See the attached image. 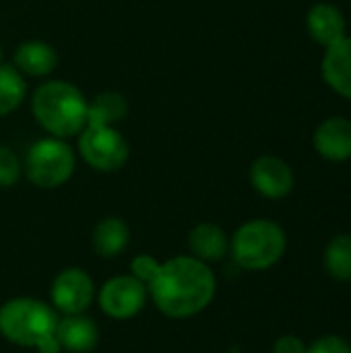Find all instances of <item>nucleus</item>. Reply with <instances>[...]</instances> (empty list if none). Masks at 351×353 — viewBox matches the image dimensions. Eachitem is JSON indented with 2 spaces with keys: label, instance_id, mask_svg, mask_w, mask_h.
I'll list each match as a JSON object with an SVG mask.
<instances>
[{
  "label": "nucleus",
  "instance_id": "obj_3",
  "mask_svg": "<svg viewBox=\"0 0 351 353\" xmlns=\"http://www.w3.org/2000/svg\"><path fill=\"white\" fill-rule=\"evenodd\" d=\"M58 321L56 310L35 298H12L0 306V335L37 353H62L56 339Z\"/></svg>",
  "mask_w": 351,
  "mask_h": 353
},
{
  "label": "nucleus",
  "instance_id": "obj_6",
  "mask_svg": "<svg viewBox=\"0 0 351 353\" xmlns=\"http://www.w3.org/2000/svg\"><path fill=\"white\" fill-rule=\"evenodd\" d=\"M77 151L81 159L95 172L112 174L126 165L130 145L116 126L87 124L77 137Z\"/></svg>",
  "mask_w": 351,
  "mask_h": 353
},
{
  "label": "nucleus",
  "instance_id": "obj_19",
  "mask_svg": "<svg viewBox=\"0 0 351 353\" xmlns=\"http://www.w3.org/2000/svg\"><path fill=\"white\" fill-rule=\"evenodd\" d=\"M25 99H27L25 77L12 64L2 62L0 64V118H6L12 112H17Z\"/></svg>",
  "mask_w": 351,
  "mask_h": 353
},
{
  "label": "nucleus",
  "instance_id": "obj_9",
  "mask_svg": "<svg viewBox=\"0 0 351 353\" xmlns=\"http://www.w3.org/2000/svg\"><path fill=\"white\" fill-rule=\"evenodd\" d=\"M250 184L252 188L271 201H281L285 199L296 184V176L292 165L277 155H261L252 161L250 165Z\"/></svg>",
  "mask_w": 351,
  "mask_h": 353
},
{
  "label": "nucleus",
  "instance_id": "obj_12",
  "mask_svg": "<svg viewBox=\"0 0 351 353\" xmlns=\"http://www.w3.org/2000/svg\"><path fill=\"white\" fill-rule=\"evenodd\" d=\"M306 29L317 43L329 48L345 37L348 23L339 6L331 2H317L306 12Z\"/></svg>",
  "mask_w": 351,
  "mask_h": 353
},
{
  "label": "nucleus",
  "instance_id": "obj_4",
  "mask_svg": "<svg viewBox=\"0 0 351 353\" xmlns=\"http://www.w3.org/2000/svg\"><path fill=\"white\" fill-rule=\"evenodd\" d=\"M285 250V230L277 221L263 217L242 223L230 240V254L244 271H267L283 259Z\"/></svg>",
  "mask_w": 351,
  "mask_h": 353
},
{
  "label": "nucleus",
  "instance_id": "obj_13",
  "mask_svg": "<svg viewBox=\"0 0 351 353\" xmlns=\"http://www.w3.org/2000/svg\"><path fill=\"white\" fill-rule=\"evenodd\" d=\"M321 72L325 83L341 97L351 99V37L345 35L337 43L325 48Z\"/></svg>",
  "mask_w": 351,
  "mask_h": 353
},
{
  "label": "nucleus",
  "instance_id": "obj_15",
  "mask_svg": "<svg viewBox=\"0 0 351 353\" xmlns=\"http://www.w3.org/2000/svg\"><path fill=\"white\" fill-rule=\"evenodd\" d=\"M188 248L194 259L211 265V263H219L225 259V254L230 252V238L223 232V228H219L217 223L203 221L190 230Z\"/></svg>",
  "mask_w": 351,
  "mask_h": 353
},
{
  "label": "nucleus",
  "instance_id": "obj_8",
  "mask_svg": "<svg viewBox=\"0 0 351 353\" xmlns=\"http://www.w3.org/2000/svg\"><path fill=\"white\" fill-rule=\"evenodd\" d=\"M50 298H52L54 308L58 312H62L64 316L85 314V310L91 306V302L95 298L93 279L89 277L87 271H83L79 267L62 269L52 281Z\"/></svg>",
  "mask_w": 351,
  "mask_h": 353
},
{
  "label": "nucleus",
  "instance_id": "obj_1",
  "mask_svg": "<svg viewBox=\"0 0 351 353\" xmlns=\"http://www.w3.org/2000/svg\"><path fill=\"white\" fill-rule=\"evenodd\" d=\"M130 271L147 285L157 310L170 319L197 316L217 292L215 273L194 256H174L159 263L149 254H139L132 259Z\"/></svg>",
  "mask_w": 351,
  "mask_h": 353
},
{
  "label": "nucleus",
  "instance_id": "obj_18",
  "mask_svg": "<svg viewBox=\"0 0 351 353\" xmlns=\"http://www.w3.org/2000/svg\"><path fill=\"white\" fill-rule=\"evenodd\" d=\"M323 265L329 277L341 283L351 281V234L333 236L323 252Z\"/></svg>",
  "mask_w": 351,
  "mask_h": 353
},
{
  "label": "nucleus",
  "instance_id": "obj_5",
  "mask_svg": "<svg viewBox=\"0 0 351 353\" xmlns=\"http://www.w3.org/2000/svg\"><path fill=\"white\" fill-rule=\"evenodd\" d=\"M77 168V153L66 139L43 137L29 145L23 172L27 180L43 190H54L64 186Z\"/></svg>",
  "mask_w": 351,
  "mask_h": 353
},
{
  "label": "nucleus",
  "instance_id": "obj_14",
  "mask_svg": "<svg viewBox=\"0 0 351 353\" xmlns=\"http://www.w3.org/2000/svg\"><path fill=\"white\" fill-rule=\"evenodd\" d=\"M56 339L60 350L68 353H89L97 347L99 329L93 319L85 314H70L58 321Z\"/></svg>",
  "mask_w": 351,
  "mask_h": 353
},
{
  "label": "nucleus",
  "instance_id": "obj_16",
  "mask_svg": "<svg viewBox=\"0 0 351 353\" xmlns=\"http://www.w3.org/2000/svg\"><path fill=\"white\" fill-rule=\"evenodd\" d=\"M130 242V228L120 217H103L93 228L91 244L93 250L103 259H114L126 250Z\"/></svg>",
  "mask_w": 351,
  "mask_h": 353
},
{
  "label": "nucleus",
  "instance_id": "obj_2",
  "mask_svg": "<svg viewBox=\"0 0 351 353\" xmlns=\"http://www.w3.org/2000/svg\"><path fill=\"white\" fill-rule=\"evenodd\" d=\"M85 93L70 81L50 79L31 93V114L35 122L58 139H74L87 126Z\"/></svg>",
  "mask_w": 351,
  "mask_h": 353
},
{
  "label": "nucleus",
  "instance_id": "obj_22",
  "mask_svg": "<svg viewBox=\"0 0 351 353\" xmlns=\"http://www.w3.org/2000/svg\"><path fill=\"white\" fill-rule=\"evenodd\" d=\"M273 353H306V343L298 335H281L273 345Z\"/></svg>",
  "mask_w": 351,
  "mask_h": 353
},
{
  "label": "nucleus",
  "instance_id": "obj_21",
  "mask_svg": "<svg viewBox=\"0 0 351 353\" xmlns=\"http://www.w3.org/2000/svg\"><path fill=\"white\" fill-rule=\"evenodd\" d=\"M306 353H351V343L341 335H323L306 345Z\"/></svg>",
  "mask_w": 351,
  "mask_h": 353
},
{
  "label": "nucleus",
  "instance_id": "obj_11",
  "mask_svg": "<svg viewBox=\"0 0 351 353\" xmlns=\"http://www.w3.org/2000/svg\"><path fill=\"white\" fill-rule=\"evenodd\" d=\"M58 52L52 43L43 39H25L14 48L10 64L23 77L43 79L58 68Z\"/></svg>",
  "mask_w": 351,
  "mask_h": 353
},
{
  "label": "nucleus",
  "instance_id": "obj_23",
  "mask_svg": "<svg viewBox=\"0 0 351 353\" xmlns=\"http://www.w3.org/2000/svg\"><path fill=\"white\" fill-rule=\"evenodd\" d=\"M4 62V50H2V46H0V64Z\"/></svg>",
  "mask_w": 351,
  "mask_h": 353
},
{
  "label": "nucleus",
  "instance_id": "obj_7",
  "mask_svg": "<svg viewBox=\"0 0 351 353\" xmlns=\"http://www.w3.org/2000/svg\"><path fill=\"white\" fill-rule=\"evenodd\" d=\"M147 285L134 275H118L108 279L97 296L101 310L116 321H128L137 316L147 304Z\"/></svg>",
  "mask_w": 351,
  "mask_h": 353
},
{
  "label": "nucleus",
  "instance_id": "obj_10",
  "mask_svg": "<svg viewBox=\"0 0 351 353\" xmlns=\"http://www.w3.org/2000/svg\"><path fill=\"white\" fill-rule=\"evenodd\" d=\"M312 145L317 153L333 163L351 159V120L343 116H331L323 120L314 134Z\"/></svg>",
  "mask_w": 351,
  "mask_h": 353
},
{
  "label": "nucleus",
  "instance_id": "obj_20",
  "mask_svg": "<svg viewBox=\"0 0 351 353\" xmlns=\"http://www.w3.org/2000/svg\"><path fill=\"white\" fill-rule=\"evenodd\" d=\"M23 174V163L19 159V155L6 147L0 145V188H10L19 182Z\"/></svg>",
  "mask_w": 351,
  "mask_h": 353
},
{
  "label": "nucleus",
  "instance_id": "obj_17",
  "mask_svg": "<svg viewBox=\"0 0 351 353\" xmlns=\"http://www.w3.org/2000/svg\"><path fill=\"white\" fill-rule=\"evenodd\" d=\"M128 99L118 91H101L87 105V124L116 126L128 116Z\"/></svg>",
  "mask_w": 351,
  "mask_h": 353
}]
</instances>
